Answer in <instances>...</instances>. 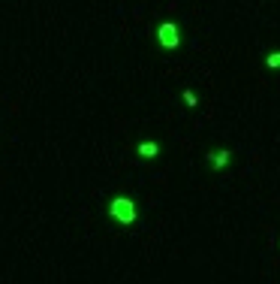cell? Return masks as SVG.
Wrapping results in <instances>:
<instances>
[{
    "instance_id": "obj_1",
    "label": "cell",
    "mask_w": 280,
    "mask_h": 284,
    "mask_svg": "<svg viewBox=\"0 0 280 284\" xmlns=\"http://www.w3.org/2000/svg\"><path fill=\"white\" fill-rule=\"evenodd\" d=\"M109 215H112L118 224H133L136 221V203L126 200V196H115L112 206H109Z\"/></svg>"
},
{
    "instance_id": "obj_2",
    "label": "cell",
    "mask_w": 280,
    "mask_h": 284,
    "mask_svg": "<svg viewBox=\"0 0 280 284\" xmlns=\"http://www.w3.org/2000/svg\"><path fill=\"white\" fill-rule=\"evenodd\" d=\"M157 39H160V46H163V49H178V46H181L178 28H175L172 21H163V25L157 28Z\"/></svg>"
},
{
    "instance_id": "obj_3",
    "label": "cell",
    "mask_w": 280,
    "mask_h": 284,
    "mask_svg": "<svg viewBox=\"0 0 280 284\" xmlns=\"http://www.w3.org/2000/svg\"><path fill=\"white\" fill-rule=\"evenodd\" d=\"M229 158H232L229 151H211V155H208V163H214V169H223V166L229 163Z\"/></svg>"
},
{
    "instance_id": "obj_4",
    "label": "cell",
    "mask_w": 280,
    "mask_h": 284,
    "mask_svg": "<svg viewBox=\"0 0 280 284\" xmlns=\"http://www.w3.org/2000/svg\"><path fill=\"white\" fill-rule=\"evenodd\" d=\"M139 155H142V158H157V155H160V145H157V142H142V145H139Z\"/></svg>"
},
{
    "instance_id": "obj_5",
    "label": "cell",
    "mask_w": 280,
    "mask_h": 284,
    "mask_svg": "<svg viewBox=\"0 0 280 284\" xmlns=\"http://www.w3.org/2000/svg\"><path fill=\"white\" fill-rule=\"evenodd\" d=\"M265 63H268L271 70H280V52H274V55H268V58H265Z\"/></svg>"
},
{
    "instance_id": "obj_6",
    "label": "cell",
    "mask_w": 280,
    "mask_h": 284,
    "mask_svg": "<svg viewBox=\"0 0 280 284\" xmlns=\"http://www.w3.org/2000/svg\"><path fill=\"white\" fill-rule=\"evenodd\" d=\"M184 103H187V106H196V103H199V97L193 94V91H184Z\"/></svg>"
}]
</instances>
